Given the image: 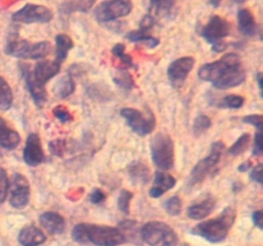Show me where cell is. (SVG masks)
<instances>
[{"label": "cell", "mask_w": 263, "mask_h": 246, "mask_svg": "<svg viewBox=\"0 0 263 246\" xmlns=\"http://www.w3.org/2000/svg\"><path fill=\"white\" fill-rule=\"evenodd\" d=\"M198 76L203 81L212 82L213 86L220 90L236 87L246 81L241 59L235 53H229L218 60L202 66Z\"/></svg>", "instance_id": "cell-1"}, {"label": "cell", "mask_w": 263, "mask_h": 246, "mask_svg": "<svg viewBox=\"0 0 263 246\" xmlns=\"http://www.w3.org/2000/svg\"><path fill=\"white\" fill-rule=\"evenodd\" d=\"M20 68L33 102L41 108L48 101L45 84L58 74L61 71V63L57 60H40L33 66V69H30L28 64L25 63H21Z\"/></svg>", "instance_id": "cell-2"}, {"label": "cell", "mask_w": 263, "mask_h": 246, "mask_svg": "<svg viewBox=\"0 0 263 246\" xmlns=\"http://www.w3.org/2000/svg\"><path fill=\"white\" fill-rule=\"evenodd\" d=\"M72 238L81 245L120 246L127 242L125 235L118 227L80 223L72 230Z\"/></svg>", "instance_id": "cell-3"}, {"label": "cell", "mask_w": 263, "mask_h": 246, "mask_svg": "<svg viewBox=\"0 0 263 246\" xmlns=\"http://www.w3.org/2000/svg\"><path fill=\"white\" fill-rule=\"evenodd\" d=\"M50 44L48 41L40 43H30V41L21 40L18 28L12 26L8 31L5 38L4 51L8 55L15 56L20 59H31V60H40L50 53Z\"/></svg>", "instance_id": "cell-4"}, {"label": "cell", "mask_w": 263, "mask_h": 246, "mask_svg": "<svg viewBox=\"0 0 263 246\" xmlns=\"http://www.w3.org/2000/svg\"><path fill=\"white\" fill-rule=\"evenodd\" d=\"M235 209L231 207L226 208L220 217L215 219L205 220V222L199 223L192 230V233L204 238L208 242L220 243L226 240L234 222H235Z\"/></svg>", "instance_id": "cell-5"}, {"label": "cell", "mask_w": 263, "mask_h": 246, "mask_svg": "<svg viewBox=\"0 0 263 246\" xmlns=\"http://www.w3.org/2000/svg\"><path fill=\"white\" fill-rule=\"evenodd\" d=\"M140 237L149 246H177L179 243L177 233L167 223L158 220L145 223L140 230Z\"/></svg>", "instance_id": "cell-6"}, {"label": "cell", "mask_w": 263, "mask_h": 246, "mask_svg": "<svg viewBox=\"0 0 263 246\" xmlns=\"http://www.w3.org/2000/svg\"><path fill=\"white\" fill-rule=\"evenodd\" d=\"M151 154L153 163L161 171H168L175 163L174 141L166 132L157 133L151 142Z\"/></svg>", "instance_id": "cell-7"}, {"label": "cell", "mask_w": 263, "mask_h": 246, "mask_svg": "<svg viewBox=\"0 0 263 246\" xmlns=\"http://www.w3.org/2000/svg\"><path fill=\"white\" fill-rule=\"evenodd\" d=\"M231 25L220 15H212L200 30V36L212 45V49L216 53H221L226 49V44L223 38L230 35Z\"/></svg>", "instance_id": "cell-8"}, {"label": "cell", "mask_w": 263, "mask_h": 246, "mask_svg": "<svg viewBox=\"0 0 263 246\" xmlns=\"http://www.w3.org/2000/svg\"><path fill=\"white\" fill-rule=\"evenodd\" d=\"M133 10L131 0H105L95 8V18L100 23L113 22L115 19L128 15Z\"/></svg>", "instance_id": "cell-9"}, {"label": "cell", "mask_w": 263, "mask_h": 246, "mask_svg": "<svg viewBox=\"0 0 263 246\" xmlns=\"http://www.w3.org/2000/svg\"><path fill=\"white\" fill-rule=\"evenodd\" d=\"M223 144L221 141H217V142L212 144V148H211V153L207 158H204L203 160H200L197 166L193 168V171L190 172L189 181H187V184L189 186H195V184L200 183L205 177L210 174V172L215 168L218 164L221 159V154L223 151Z\"/></svg>", "instance_id": "cell-10"}, {"label": "cell", "mask_w": 263, "mask_h": 246, "mask_svg": "<svg viewBox=\"0 0 263 246\" xmlns=\"http://www.w3.org/2000/svg\"><path fill=\"white\" fill-rule=\"evenodd\" d=\"M121 115L126 119L128 127L139 136L149 135L153 132L156 127V118L152 112H148V114H143L134 108H123L121 109Z\"/></svg>", "instance_id": "cell-11"}, {"label": "cell", "mask_w": 263, "mask_h": 246, "mask_svg": "<svg viewBox=\"0 0 263 246\" xmlns=\"http://www.w3.org/2000/svg\"><path fill=\"white\" fill-rule=\"evenodd\" d=\"M53 12L49 8L39 4H26L12 14V20L15 23H49L53 19Z\"/></svg>", "instance_id": "cell-12"}, {"label": "cell", "mask_w": 263, "mask_h": 246, "mask_svg": "<svg viewBox=\"0 0 263 246\" xmlns=\"http://www.w3.org/2000/svg\"><path fill=\"white\" fill-rule=\"evenodd\" d=\"M9 202L15 209H23L30 200V183L21 173L13 174L9 183Z\"/></svg>", "instance_id": "cell-13"}, {"label": "cell", "mask_w": 263, "mask_h": 246, "mask_svg": "<svg viewBox=\"0 0 263 246\" xmlns=\"http://www.w3.org/2000/svg\"><path fill=\"white\" fill-rule=\"evenodd\" d=\"M195 60L192 56H182V58L176 59L172 61L167 69V76H168L170 84L174 87L179 89L186 81L187 76L192 72L194 67Z\"/></svg>", "instance_id": "cell-14"}, {"label": "cell", "mask_w": 263, "mask_h": 246, "mask_svg": "<svg viewBox=\"0 0 263 246\" xmlns=\"http://www.w3.org/2000/svg\"><path fill=\"white\" fill-rule=\"evenodd\" d=\"M23 160L30 167H36L45 161V154L41 145L40 136L37 133H30L27 136L23 149Z\"/></svg>", "instance_id": "cell-15"}, {"label": "cell", "mask_w": 263, "mask_h": 246, "mask_svg": "<svg viewBox=\"0 0 263 246\" xmlns=\"http://www.w3.org/2000/svg\"><path fill=\"white\" fill-rule=\"evenodd\" d=\"M175 184H176V179L171 174L166 173V172H157L156 176H154L153 186L149 190V195L154 199L161 197L167 191L174 189Z\"/></svg>", "instance_id": "cell-16"}, {"label": "cell", "mask_w": 263, "mask_h": 246, "mask_svg": "<svg viewBox=\"0 0 263 246\" xmlns=\"http://www.w3.org/2000/svg\"><path fill=\"white\" fill-rule=\"evenodd\" d=\"M46 241V236L35 225H26L20 231L18 242L22 246H39Z\"/></svg>", "instance_id": "cell-17"}, {"label": "cell", "mask_w": 263, "mask_h": 246, "mask_svg": "<svg viewBox=\"0 0 263 246\" xmlns=\"http://www.w3.org/2000/svg\"><path fill=\"white\" fill-rule=\"evenodd\" d=\"M40 224L43 225L44 230L48 231L50 235H61L64 232L66 228V222L63 217L59 215L58 213L54 212H45L40 215Z\"/></svg>", "instance_id": "cell-18"}, {"label": "cell", "mask_w": 263, "mask_h": 246, "mask_svg": "<svg viewBox=\"0 0 263 246\" xmlns=\"http://www.w3.org/2000/svg\"><path fill=\"white\" fill-rule=\"evenodd\" d=\"M21 142V136L17 131L8 126L4 118L0 117V146L7 150H13Z\"/></svg>", "instance_id": "cell-19"}, {"label": "cell", "mask_w": 263, "mask_h": 246, "mask_svg": "<svg viewBox=\"0 0 263 246\" xmlns=\"http://www.w3.org/2000/svg\"><path fill=\"white\" fill-rule=\"evenodd\" d=\"M238 28L244 36L252 37L257 33L258 27H257L256 18H254L253 13L247 8L239 9L238 12Z\"/></svg>", "instance_id": "cell-20"}, {"label": "cell", "mask_w": 263, "mask_h": 246, "mask_svg": "<svg viewBox=\"0 0 263 246\" xmlns=\"http://www.w3.org/2000/svg\"><path fill=\"white\" fill-rule=\"evenodd\" d=\"M215 204H216L215 199H212V197H207V199L202 200L200 202H197V204L189 207V209H187V215H189V218H192V219H195V220L204 219V218H207L208 215L213 212V209H215Z\"/></svg>", "instance_id": "cell-21"}, {"label": "cell", "mask_w": 263, "mask_h": 246, "mask_svg": "<svg viewBox=\"0 0 263 246\" xmlns=\"http://www.w3.org/2000/svg\"><path fill=\"white\" fill-rule=\"evenodd\" d=\"M73 48V41L69 37L68 35H64V33H59L55 36V59L58 63H63L67 59L69 50Z\"/></svg>", "instance_id": "cell-22"}, {"label": "cell", "mask_w": 263, "mask_h": 246, "mask_svg": "<svg viewBox=\"0 0 263 246\" xmlns=\"http://www.w3.org/2000/svg\"><path fill=\"white\" fill-rule=\"evenodd\" d=\"M128 176L135 183L146 184L151 178V172L149 168L141 161H134L128 166Z\"/></svg>", "instance_id": "cell-23"}, {"label": "cell", "mask_w": 263, "mask_h": 246, "mask_svg": "<svg viewBox=\"0 0 263 246\" xmlns=\"http://www.w3.org/2000/svg\"><path fill=\"white\" fill-rule=\"evenodd\" d=\"M126 38L130 40L131 43H139V44H144L148 48L153 49L157 48L159 45V40L157 37H153L148 31H143V30H134L130 31V32L126 35Z\"/></svg>", "instance_id": "cell-24"}, {"label": "cell", "mask_w": 263, "mask_h": 246, "mask_svg": "<svg viewBox=\"0 0 263 246\" xmlns=\"http://www.w3.org/2000/svg\"><path fill=\"white\" fill-rule=\"evenodd\" d=\"M74 89H76V85H74L73 78L71 76H63L54 85V92L61 99H66L69 95L73 94Z\"/></svg>", "instance_id": "cell-25"}, {"label": "cell", "mask_w": 263, "mask_h": 246, "mask_svg": "<svg viewBox=\"0 0 263 246\" xmlns=\"http://www.w3.org/2000/svg\"><path fill=\"white\" fill-rule=\"evenodd\" d=\"M95 0H68L62 5V13H73V12H87Z\"/></svg>", "instance_id": "cell-26"}, {"label": "cell", "mask_w": 263, "mask_h": 246, "mask_svg": "<svg viewBox=\"0 0 263 246\" xmlns=\"http://www.w3.org/2000/svg\"><path fill=\"white\" fill-rule=\"evenodd\" d=\"M175 0H151V15L164 17L172 10Z\"/></svg>", "instance_id": "cell-27"}, {"label": "cell", "mask_w": 263, "mask_h": 246, "mask_svg": "<svg viewBox=\"0 0 263 246\" xmlns=\"http://www.w3.org/2000/svg\"><path fill=\"white\" fill-rule=\"evenodd\" d=\"M13 104V91L9 84L0 76V110H8Z\"/></svg>", "instance_id": "cell-28"}, {"label": "cell", "mask_w": 263, "mask_h": 246, "mask_svg": "<svg viewBox=\"0 0 263 246\" xmlns=\"http://www.w3.org/2000/svg\"><path fill=\"white\" fill-rule=\"evenodd\" d=\"M251 135L249 133H243V135L240 136V137L238 138V140L235 141V142L233 144V146H231L230 149H229V154L230 155H240V154H243L244 151L247 150V148L249 146V142H251Z\"/></svg>", "instance_id": "cell-29"}, {"label": "cell", "mask_w": 263, "mask_h": 246, "mask_svg": "<svg viewBox=\"0 0 263 246\" xmlns=\"http://www.w3.org/2000/svg\"><path fill=\"white\" fill-rule=\"evenodd\" d=\"M244 97L239 96V95H228L223 97L220 101L218 107L220 108H228V109H239L244 105Z\"/></svg>", "instance_id": "cell-30"}, {"label": "cell", "mask_w": 263, "mask_h": 246, "mask_svg": "<svg viewBox=\"0 0 263 246\" xmlns=\"http://www.w3.org/2000/svg\"><path fill=\"white\" fill-rule=\"evenodd\" d=\"M212 126V120L204 114H200L195 118L194 123H193V131L197 136L203 135L207 130H210V127Z\"/></svg>", "instance_id": "cell-31"}, {"label": "cell", "mask_w": 263, "mask_h": 246, "mask_svg": "<svg viewBox=\"0 0 263 246\" xmlns=\"http://www.w3.org/2000/svg\"><path fill=\"white\" fill-rule=\"evenodd\" d=\"M163 208L170 215L177 217L181 213V199L179 196H172L163 202Z\"/></svg>", "instance_id": "cell-32"}, {"label": "cell", "mask_w": 263, "mask_h": 246, "mask_svg": "<svg viewBox=\"0 0 263 246\" xmlns=\"http://www.w3.org/2000/svg\"><path fill=\"white\" fill-rule=\"evenodd\" d=\"M133 199V192L127 191V190H122L118 196V209L123 213V214H128L130 212V201Z\"/></svg>", "instance_id": "cell-33"}, {"label": "cell", "mask_w": 263, "mask_h": 246, "mask_svg": "<svg viewBox=\"0 0 263 246\" xmlns=\"http://www.w3.org/2000/svg\"><path fill=\"white\" fill-rule=\"evenodd\" d=\"M67 148H68V144H67L66 140H62V138H57V140L50 141V144H49L50 153L55 156H63L66 154Z\"/></svg>", "instance_id": "cell-34"}, {"label": "cell", "mask_w": 263, "mask_h": 246, "mask_svg": "<svg viewBox=\"0 0 263 246\" xmlns=\"http://www.w3.org/2000/svg\"><path fill=\"white\" fill-rule=\"evenodd\" d=\"M112 53H113V55L117 56L118 59H121V60H122V63L126 64L127 67L134 66L133 58L125 53V45H123V44H117V45L113 46Z\"/></svg>", "instance_id": "cell-35"}, {"label": "cell", "mask_w": 263, "mask_h": 246, "mask_svg": "<svg viewBox=\"0 0 263 246\" xmlns=\"http://www.w3.org/2000/svg\"><path fill=\"white\" fill-rule=\"evenodd\" d=\"M8 189H9V179H8L7 171L0 167V205L7 199Z\"/></svg>", "instance_id": "cell-36"}, {"label": "cell", "mask_w": 263, "mask_h": 246, "mask_svg": "<svg viewBox=\"0 0 263 246\" xmlns=\"http://www.w3.org/2000/svg\"><path fill=\"white\" fill-rule=\"evenodd\" d=\"M53 114H54V117H55L57 119L59 120V122L64 123V125H66V123H69V122H72V120H73V117H72L71 112H69V110L67 109V108L62 107V105H59V107L54 108V109H53Z\"/></svg>", "instance_id": "cell-37"}, {"label": "cell", "mask_w": 263, "mask_h": 246, "mask_svg": "<svg viewBox=\"0 0 263 246\" xmlns=\"http://www.w3.org/2000/svg\"><path fill=\"white\" fill-rule=\"evenodd\" d=\"M115 81L118 86L123 87V89H126V90L133 89V86H134L133 78H131V76L126 71L118 72V77H115Z\"/></svg>", "instance_id": "cell-38"}, {"label": "cell", "mask_w": 263, "mask_h": 246, "mask_svg": "<svg viewBox=\"0 0 263 246\" xmlns=\"http://www.w3.org/2000/svg\"><path fill=\"white\" fill-rule=\"evenodd\" d=\"M263 153L262 148V130H257L256 136L253 140V155L254 156H261Z\"/></svg>", "instance_id": "cell-39"}, {"label": "cell", "mask_w": 263, "mask_h": 246, "mask_svg": "<svg viewBox=\"0 0 263 246\" xmlns=\"http://www.w3.org/2000/svg\"><path fill=\"white\" fill-rule=\"evenodd\" d=\"M244 123H248V125L256 126L257 130H262L263 125V117L261 114H251L247 115V117L243 118Z\"/></svg>", "instance_id": "cell-40"}, {"label": "cell", "mask_w": 263, "mask_h": 246, "mask_svg": "<svg viewBox=\"0 0 263 246\" xmlns=\"http://www.w3.org/2000/svg\"><path fill=\"white\" fill-rule=\"evenodd\" d=\"M89 200L92 202V204L99 205V204H102V202H104L105 194L102 191V190L95 189V190H92L91 194L89 195Z\"/></svg>", "instance_id": "cell-41"}, {"label": "cell", "mask_w": 263, "mask_h": 246, "mask_svg": "<svg viewBox=\"0 0 263 246\" xmlns=\"http://www.w3.org/2000/svg\"><path fill=\"white\" fill-rule=\"evenodd\" d=\"M262 168H263L262 164L258 163L256 167H253V168H252V171H251V179H252V181L257 182L258 184H262V182H263Z\"/></svg>", "instance_id": "cell-42"}, {"label": "cell", "mask_w": 263, "mask_h": 246, "mask_svg": "<svg viewBox=\"0 0 263 246\" xmlns=\"http://www.w3.org/2000/svg\"><path fill=\"white\" fill-rule=\"evenodd\" d=\"M153 26H154V17H153V15L146 14V15H144L143 19L140 20V30H143V31H148V32H149V30H151Z\"/></svg>", "instance_id": "cell-43"}, {"label": "cell", "mask_w": 263, "mask_h": 246, "mask_svg": "<svg viewBox=\"0 0 263 246\" xmlns=\"http://www.w3.org/2000/svg\"><path fill=\"white\" fill-rule=\"evenodd\" d=\"M252 219H253L254 224H256L259 230H262L263 228V213L261 212V210H256V212L252 214Z\"/></svg>", "instance_id": "cell-44"}, {"label": "cell", "mask_w": 263, "mask_h": 246, "mask_svg": "<svg viewBox=\"0 0 263 246\" xmlns=\"http://www.w3.org/2000/svg\"><path fill=\"white\" fill-rule=\"evenodd\" d=\"M249 168H252V163H251V160H247L246 163H243L241 166H239L238 169L240 172H246V171H248Z\"/></svg>", "instance_id": "cell-45"}, {"label": "cell", "mask_w": 263, "mask_h": 246, "mask_svg": "<svg viewBox=\"0 0 263 246\" xmlns=\"http://www.w3.org/2000/svg\"><path fill=\"white\" fill-rule=\"evenodd\" d=\"M223 0H211V4L213 5V7H220L221 3H222ZM235 3H243L246 2V0H234Z\"/></svg>", "instance_id": "cell-46"}, {"label": "cell", "mask_w": 263, "mask_h": 246, "mask_svg": "<svg viewBox=\"0 0 263 246\" xmlns=\"http://www.w3.org/2000/svg\"><path fill=\"white\" fill-rule=\"evenodd\" d=\"M257 82H258V87H259V91H262V82H263V76L261 72L257 73Z\"/></svg>", "instance_id": "cell-47"}]
</instances>
